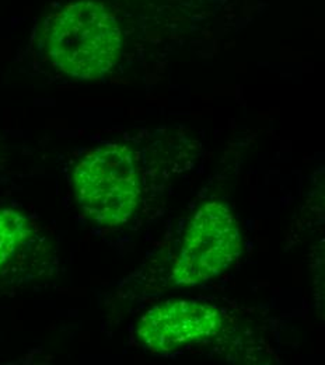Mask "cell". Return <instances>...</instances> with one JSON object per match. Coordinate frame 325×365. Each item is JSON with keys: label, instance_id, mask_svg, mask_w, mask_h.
<instances>
[{"label": "cell", "instance_id": "obj_1", "mask_svg": "<svg viewBox=\"0 0 325 365\" xmlns=\"http://www.w3.org/2000/svg\"><path fill=\"white\" fill-rule=\"evenodd\" d=\"M44 37L53 66L78 81L104 78L118 62L122 48L117 19L93 0L60 9L49 19Z\"/></svg>", "mask_w": 325, "mask_h": 365}, {"label": "cell", "instance_id": "obj_2", "mask_svg": "<svg viewBox=\"0 0 325 365\" xmlns=\"http://www.w3.org/2000/svg\"><path fill=\"white\" fill-rule=\"evenodd\" d=\"M73 190L80 208L95 224L117 227L128 222L140 197L134 153L119 143L90 150L75 168Z\"/></svg>", "mask_w": 325, "mask_h": 365}, {"label": "cell", "instance_id": "obj_3", "mask_svg": "<svg viewBox=\"0 0 325 365\" xmlns=\"http://www.w3.org/2000/svg\"><path fill=\"white\" fill-rule=\"evenodd\" d=\"M241 252L237 221L219 201L203 204L191 218L173 267V281L193 287L223 273Z\"/></svg>", "mask_w": 325, "mask_h": 365}, {"label": "cell", "instance_id": "obj_4", "mask_svg": "<svg viewBox=\"0 0 325 365\" xmlns=\"http://www.w3.org/2000/svg\"><path fill=\"white\" fill-rule=\"evenodd\" d=\"M222 327L213 305L199 301H169L149 309L138 326L140 341L153 353H171L209 339Z\"/></svg>", "mask_w": 325, "mask_h": 365}, {"label": "cell", "instance_id": "obj_5", "mask_svg": "<svg viewBox=\"0 0 325 365\" xmlns=\"http://www.w3.org/2000/svg\"><path fill=\"white\" fill-rule=\"evenodd\" d=\"M30 224L14 210H0V270L30 235Z\"/></svg>", "mask_w": 325, "mask_h": 365}]
</instances>
